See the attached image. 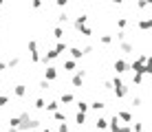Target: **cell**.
<instances>
[{"label": "cell", "instance_id": "obj_4", "mask_svg": "<svg viewBox=\"0 0 152 132\" xmlns=\"http://www.w3.org/2000/svg\"><path fill=\"white\" fill-rule=\"evenodd\" d=\"M113 68L117 71V75H121V73L130 71V68H128V62H126L124 57H117V60H115V64H113Z\"/></svg>", "mask_w": 152, "mask_h": 132}, {"label": "cell", "instance_id": "obj_39", "mask_svg": "<svg viewBox=\"0 0 152 132\" xmlns=\"http://www.w3.org/2000/svg\"><path fill=\"white\" fill-rule=\"evenodd\" d=\"M104 90H113V82H110V79H106V82H104Z\"/></svg>", "mask_w": 152, "mask_h": 132}, {"label": "cell", "instance_id": "obj_10", "mask_svg": "<svg viewBox=\"0 0 152 132\" xmlns=\"http://www.w3.org/2000/svg\"><path fill=\"white\" fill-rule=\"evenodd\" d=\"M119 51H121L124 55H126V53H132L134 51V44H132V42H128V40H124V42H119Z\"/></svg>", "mask_w": 152, "mask_h": 132}, {"label": "cell", "instance_id": "obj_2", "mask_svg": "<svg viewBox=\"0 0 152 132\" xmlns=\"http://www.w3.org/2000/svg\"><path fill=\"white\" fill-rule=\"evenodd\" d=\"M57 77H60V71H57L55 66H51V64H49V66L44 68V79H46V82H55Z\"/></svg>", "mask_w": 152, "mask_h": 132}, {"label": "cell", "instance_id": "obj_46", "mask_svg": "<svg viewBox=\"0 0 152 132\" xmlns=\"http://www.w3.org/2000/svg\"><path fill=\"white\" fill-rule=\"evenodd\" d=\"M0 22H2V15H0Z\"/></svg>", "mask_w": 152, "mask_h": 132}, {"label": "cell", "instance_id": "obj_18", "mask_svg": "<svg viewBox=\"0 0 152 132\" xmlns=\"http://www.w3.org/2000/svg\"><path fill=\"white\" fill-rule=\"evenodd\" d=\"M77 33H82L84 38H91V35H93V26H88V24H82L80 29H77Z\"/></svg>", "mask_w": 152, "mask_h": 132}, {"label": "cell", "instance_id": "obj_16", "mask_svg": "<svg viewBox=\"0 0 152 132\" xmlns=\"http://www.w3.org/2000/svg\"><path fill=\"white\" fill-rule=\"evenodd\" d=\"M95 128H97V130H106V128H108V119H104L102 114H97V119H95Z\"/></svg>", "mask_w": 152, "mask_h": 132}, {"label": "cell", "instance_id": "obj_28", "mask_svg": "<svg viewBox=\"0 0 152 132\" xmlns=\"http://www.w3.org/2000/svg\"><path fill=\"white\" fill-rule=\"evenodd\" d=\"M126 38H128V33H126V31H117V33L113 35V40H115V42H124Z\"/></svg>", "mask_w": 152, "mask_h": 132}, {"label": "cell", "instance_id": "obj_32", "mask_svg": "<svg viewBox=\"0 0 152 132\" xmlns=\"http://www.w3.org/2000/svg\"><path fill=\"white\" fill-rule=\"evenodd\" d=\"M44 106H46V99H44V97H38V99H35V108H38V110H44Z\"/></svg>", "mask_w": 152, "mask_h": 132}, {"label": "cell", "instance_id": "obj_26", "mask_svg": "<svg viewBox=\"0 0 152 132\" xmlns=\"http://www.w3.org/2000/svg\"><path fill=\"white\" fill-rule=\"evenodd\" d=\"M113 35H99V44H104V46H110L113 44Z\"/></svg>", "mask_w": 152, "mask_h": 132}, {"label": "cell", "instance_id": "obj_22", "mask_svg": "<svg viewBox=\"0 0 152 132\" xmlns=\"http://www.w3.org/2000/svg\"><path fill=\"white\" fill-rule=\"evenodd\" d=\"M53 38L55 40H64V26H60V24L55 26L53 29Z\"/></svg>", "mask_w": 152, "mask_h": 132}, {"label": "cell", "instance_id": "obj_1", "mask_svg": "<svg viewBox=\"0 0 152 132\" xmlns=\"http://www.w3.org/2000/svg\"><path fill=\"white\" fill-rule=\"evenodd\" d=\"M128 68H130L132 73H141V75H145V77H148L150 73H152L150 55H148V53H141V55L137 57V60H132V62L128 64Z\"/></svg>", "mask_w": 152, "mask_h": 132}, {"label": "cell", "instance_id": "obj_6", "mask_svg": "<svg viewBox=\"0 0 152 132\" xmlns=\"http://www.w3.org/2000/svg\"><path fill=\"white\" fill-rule=\"evenodd\" d=\"M13 95H15L18 99L27 97V95H29V86H24V84H18V86H13Z\"/></svg>", "mask_w": 152, "mask_h": 132}, {"label": "cell", "instance_id": "obj_23", "mask_svg": "<svg viewBox=\"0 0 152 132\" xmlns=\"http://www.w3.org/2000/svg\"><path fill=\"white\" fill-rule=\"evenodd\" d=\"M77 112H88V101H84V99H80V101L75 104Z\"/></svg>", "mask_w": 152, "mask_h": 132}, {"label": "cell", "instance_id": "obj_45", "mask_svg": "<svg viewBox=\"0 0 152 132\" xmlns=\"http://www.w3.org/2000/svg\"><path fill=\"white\" fill-rule=\"evenodd\" d=\"M2 4H4V0H0V7H2Z\"/></svg>", "mask_w": 152, "mask_h": 132}, {"label": "cell", "instance_id": "obj_7", "mask_svg": "<svg viewBox=\"0 0 152 132\" xmlns=\"http://www.w3.org/2000/svg\"><path fill=\"white\" fill-rule=\"evenodd\" d=\"M106 108V101H102V99H95V101H91L88 104V110H93V112H102V110Z\"/></svg>", "mask_w": 152, "mask_h": 132}, {"label": "cell", "instance_id": "obj_24", "mask_svg": "<svg viewBox=\"0 0 152 132\" xmlns=\"http://www.w3.org/2000/svg\"><path fill=\"white\" fill-rule=\"evenodd\" d=\"M75 68H77V60H66L64 62V71H75Z\"/></svg>", "mask_w": 152, "mask_h": 132}, {"label": "cell", "instance_id": "obj_20", "mask_svg": "<svg viewBox=\"0 0 152 132\" xmlns=\"http://www.w3.org/2000/svg\"><path fill=\"white\" fill-rule=\"evenodd\" d=\"M46 110H49V112H55L57 108H60V101H57V99H51V101H46V106H44Z\"/></svg>", "mask_w": 152, "mask_h": 132}, {"label": "cell", "instance_id": "obj_17", "mask_svg": "<svg viewBox=\"0 0 152 132\" xmlns=\"http://www.w3.org/2000/svg\"><path fill=\"white\" fill-rule=\"evenodd\" d=\"M128 24H130V20L126 18V15L117 18V29H119V31H126V29H128Z\"/></svg>", "mask_w": 152, "mask_h": 132}, {"label": "cell", "instance_id": "obj_41", "mask_svg": "<svg viewBox=\"0 0 152 132\" xmlns=\"http://www.w3.org/2000/svg\"><path fill=\"white\" fill-rule=\"evenodd\" d=\"M117 132H132V128H130V125H119Z\"/></svg>", "mask_w": 152, "mask_h": 132}, {"label": "cell", "instance_id": "obj_15", "mask_svg": "<svg viewBox=\"0 0 152 132\" xmlns=\"http://www.w3.org/2000/svg\"><path fill=\"white\" fill-rule=\"evenodd\" d=\"M73 101H75V95H73V93H62L60 95V104L62 106H64V104H73Z\"/></svg>", "mask_w": 152, "mask_h": 132}, {"label": "cell", "instance_id": "obj_14", "mask_svg": "<svg viewBox=\"0 0 152 132\" xmlns=\"http://www.w3.org/2000/svg\"><path fill=\"white\" fill-rule=\"evenodd\" d=\"M57 24H60V26H64V24H69V20H71V15L69 13H66V11H60V13H57Z\"/></svg>", "mask_w": 152, "mask_h": 132}, {"label": "cell", "instance_id": "obj_30", "mask_svg": "<svg viewBox=\"0 0 152 132\" xmlns=\"http://www.w3.org/2000/svg\"><path fill=\"white\" fill-rule=\"evenodd\" d=\"M7 123H9V128H18V125H20V114H18V117H9Z\"/></svg>", "mask_w": 152, "mask_h": 132}, {"label": "cell", "instance_id": "obj_44", "mask_svg": "<svg viewBox=\"0 0 152 132\" xmlns=\"http://www.w3.org/2000/svg\"><path fill=\"white\" fill-rule=\"evenodd\" d=\"M27 132H40V128H31V130H27Z\"/></svg>", "mask_w": 152, "mask_h": 132}, {"label": "cell", "instance_id": "obj_37", "mask_svg": "<svg viewBox=\"0 0 152 132\" xmlns=\"http://www.w3.org/2000/svg\"><path fill=\"white\" fill-rule=\"evenodd\" d=\"M71 2H73V0H55V4H57L60 9H64L66 4H71Z\"/></svg>", "mask_w": 152, "mask_h": 132}, {"label": "cell", "instance_id": "obj_11", "mask_svg": "<svg viewBox=\"0 0 152 132\" xmlns=\"http://www.w3.org/2000/svg\"><path fill=\"white\" fill-rule=\"evenodd\" d=\"M66 51L71 53V60H82L84 57V51L80 49V46H71V49H66Z\"/></svg>", "mask_w": 152, "mask_h": 132}, {"label": "cell", "instance_id": "obj_40", "mask_svg": "<svg viewBox=\"0 0 152 132\" xmlns=\"http://www.w3.org/2000/svg\"><path fill=\"white\" fill-rule=\"evenodd\" d=\"M130 128H132V132H141V130H143V125H141V123H134V125H130Z\"/></svg>", "mask_w": 152, "mask_h": 132}, {"label": "cell", "instance_id": "obj_13", "mask_svg": "<svg viewBox=\"0 0 152 132\" xmlns=\"http://www.w3.org/2000/svg\"><path fill=\"white\" fill-rule=\"evenodd\" d=\"M137 26H139V29H141V31H148V29H150V26H152V20L148 18V15H143V18H141V20H139V22H137Z\"/></svg>", "mask_w": 152, "mask_h": 132}, {"label": "cell", "instance_id": "obj_31", "mask_svg": "<svg viewBox=\"0 0 152 132\" xmlns=\"http://www.w3.org/2000/svg\"><path fill=\"white\" fill-rule=\"evenodd\" d=\"M110 82H113V88H117V86H121V84H124V79H121V75H117V73H115V77L110 79Z\"/></svg>", "mask_w": 152, "mask_h": 132}, {"label": "cell", "instance_id": "obj_38", "mask_svg": "<svg viewBox=\"0 0 152 132\" xmlns=\"http://www.w3.org/2000/svg\"><path fill=\"white\" fill-rule=\"evenodd\" d=\"M11 99H9V95H0V106H7Z\"/></svg>", "mask_w": 152, "mask_h": 132}, {"label": "cell", "instance_id": "obj_35", "mask_svg": "<svg viewBox=\"0 0 152 132\" xmlns=\"http://www.w3.org/2000/svg\"><path fill=\"white\" fill-rule=\"evenodd\" d=\"M57 132H71V128H69V123H66V121H62V123L57 125Z\"/></svg>", "mask_w": 152, "mask_h": 132}, {"label": "cell", "instance_id": "obj_33", "mask_svg": "<svg viewBox=\"0 0 152 132\" xmlns=\"http://www.w3.org/2000/svg\"><path fill=\"white\" fill-rule=\"evenodd\" d=\"M29 53H40L38 51V42H35V40H29Z\"/></svg>", "mask_w": 152, "mask_h": 132}, {"label": "cell", "instance_id": "obj_12", "mask_svg": "<svg viewBox=\"0 0 152 132\" xmlns=\"http://www.w3.org/2000/svg\"><path fill=\"white\" fill-rule=\"evenodd\" d=\"M86 20H88V15H86V13H80V15H77L75 20H73V29L77 31V29H80L82 24H86Z\"/></svg>", "mask_w": 152, "mask_h": 132}, {"label": "cell", "instance_id": "obj_29", "mask_svg": "<svg viewBox=\"0 0 152 132\" xmlns=\"http://www.w3.org/2000/svg\"><path fill=\"white\" fill-rule=\"evenodd\" d=\"M38 88H40V90H49V88H51V82H46V79H40V82H38Z\"/></svg>", "mask_w": 152, "mask_h": 132}, {"label": "cell", "instance_id": "obj_27", "mask_svg": "<svg viewBox=\"0 0 152 132\" xmlns=\"http://www.w3.org/2000/svg\"><path fill=\"white\" fill-rule=\"evenodd\" d=\"M75 123L82 128V125L86 123V112H77V114H75Z\"/></svg>", "mask_w": 152, "mask_h": 132}, {"label": "cell", "instance_id": "obj_3", "mask_svg": "<svg viewBox=\"0 0 152 132\" xmlns=\"http://www.w3.org/2000/svg\"><path fill=\"white\" fill-rule=\"evenodd\" d=\"M84 79H86V71H75V75H73V79H71V86L80 88L84 84Z\"/></svg>", "mask_w": 152, "mask_h": 132}, {"label": "cell", "instance_id": "obj_43", "mask_svg": "<svg viewBox=\"0 0 152 132\" xmlns=\"http://www.w3.org/2000/svg\"><path fill=\"white\" fill-rule=\"evenodd\" d=\"M113 4H124V0H110Z\"/></svg>", "mask_w": 152, "mask_h": 132}, {"label": "cell", "instance_id": "obj_36", "mask_svg": "<svg viewBox=\"0 0 152 132\" xmlns=\"http://www.w3.org/2000/svg\"><path fill=\"white\" fill-rule=\"evenodd\" d=\"M42 0H31V9H35V11H38V9H42Z\"/></svg>", "mask_w": 152, "mask_h": 132}, {"label": "cell", "instance_id": "obj_25", "mask_svg": "<svg viewBox=\"0 0 152 132\" xmlns=\"http://www.w3.org/2000/svg\"><path fill=\"white\" fill-rule=\"evenodd\" d=\"M53 121H60V123H62V121H66V112H62V110L57 108L53 112Z\"/></svg>", "mask_w": 152, "mask_h": 132}, {"label": "cell", "instance_id": "obj_21", "mask_svg": "<svg viewBox=\"0 0 152 132\" xmlns=\"http://www.w3.org/2000/svg\"><path fill=\"white\" fill-rule=\"evenodd\" d=\"M143 82H145V75H141V73H132V84H134V86H141Z\"/></svg>", "mask_w": 152, "mask_h": 132}, {"label": "cell", "instance_id": "obj_19", "mask_svg": "<svg viewBox=\"0 0 152 132\" xmlns=\"http://www.w3.org/2000/svg\"><path fill=\"white\" fill-rule=\"evenodd\" d=\"M53 49H55V51H57V53H60V55H62V53H66V49H69V44H66L64 40H57Z\"/></svg>", "mask_w": 152, "mask_h": 132}, {"label": "cell", "instance_id": "obj_34", "mask_svg": "<svg viewBox=\"0 0 152 132\" xmlns=\"http://www.w3.org/2000/svg\"><path fill=\"white\" fill-rule=\"evenodd\" d=\"M18 64H20V57H11V60L7 62V68H15Z\"/></svg>", "mask_w": 152, "mask_h": 132}, {"label": "cell", "instance_id": "obj_9", "mask_svg": "<svg viewBox=\"0 0 152 132\" xmlns=\"http://www.w3.org/2000/svg\"><path fill=\"white\" fill-rule=\"evenodd\" d=\"M119 125H121V121H119L117 119V114H115V117H110V119H108V132H117L119 130Z\"/></svg>", "mask_w": 152, "mask_h": 132}, {"label": "cell", "instance_id": "obj_42", "mask_svg": "<svg viewBox=\"0 0 152 132\" xmlns=\"http://www.w3.org/2000/svg\"><path fill=\"white\" fill-rule=\"evenodd\" d=\"M7 71V62H0V73H4Z\"/></svg>", "mask_w": 152, "mask_h": 132}, {"label": "cell", "instance_id": "obj_5", "mask_svg": "<svg viewBox=\"0 0 152 132\" xmlns=\"http://www.w3.org/2000/svg\"><path fill=\"white\" fill-rule=\"evenodd\" d=\"M113 93H115V97H117V99H124V97H128V95H130V88H128V84H121V86L113 88Z\"/></svg>", "mask_w": 152, "mask_h": 132}, {"label": "cell", "instance_id": "obj_8", "mask_svg": "<svg viewBox=\"0 0 152 132\" xmlns=\"http://www.w3.org/2000/svg\"><path fill=\"white\" fill-rule=\"evenodd\" d=\"M115 114H117V119L124 121V123H132V114H130L128 110H117Z\"/></svg>", "mask_w": 152, "mask_h": 132}]
</instances>
